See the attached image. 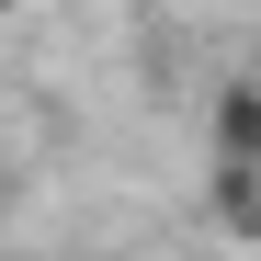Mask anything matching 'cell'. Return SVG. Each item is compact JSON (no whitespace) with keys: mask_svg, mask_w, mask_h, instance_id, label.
<instances>
[{"mask_svg":"<svg viewBox=\"0 0 261 261\" xmlns=\"http://www.w3.org/2000/svg\"><path fill=\"white\" fill-rule=\"evenodd\" d=\"M0 12H12V0H0Z\"/></svg>","mask_w":261,"mask_h":261,"instance_id":"obj_1","label":"cell"}]
</instances>
